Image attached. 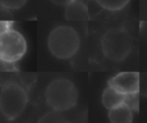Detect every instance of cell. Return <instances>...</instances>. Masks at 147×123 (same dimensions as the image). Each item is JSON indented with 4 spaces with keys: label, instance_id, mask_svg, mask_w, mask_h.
<instances>
[{
    "label": "cell",
    "instance_id": "obj_8",
    "mask_svg": "<svg viewBox=\"0 0 147 123\" xmlns=\"http://www.w3.org/2000/svg\"><path fill=\"white\" fill-rule=\"evenodd\" d=\"M124 97H125V94L119 92L115 88H113L112 86L108 85L103 91L102 96H101V101H102L103 106L109 110L111 108H114L116 106L123 104Z\"/></svg>",
    "mask_w": 147,
    "mask_h": 123
},
{
    "label": "cell",
    "instance_id": "obj_5",
    "mask_svg": "<svg viewBox=\"0 0 147 123\" xmlns=\"http://www.w3.org/2000/svg\"><path fill=\"white\" fill-rule=\"evenodd\" d=\"M101 47L106 58L115 62L124 60L132 48V38L122 28H111L103 34Z\"/></svg>",
    "mask_w": 147,
    "mask_h": 123
},
{
    "label": "cell",
    "instance_id": "obj_6",
    "mask_svg": "<svg viewBox=\"0 0 147 123\" xmlns=\"http://www.w3.org/2000/svg\"><path fill=\"white\" fill-rule=\"evenodd\" d=\"M138 81H139L138 72H121L112 77L109 80L108 85L112 86L123 94H129V93L138 92Z\"/></svg>",
    "mask_w": 147,
    "mask_h": 123
},
{
    "label": "cell",
    "instance_id": "obj_12",
    "mask_svg": "<svg viewBox=\"0 0 147 123\" xmlns=\"http://www.w3.org/2000/svg\"><path fill=\"white\" fill-rule=\"evenodd\" d=\"M27 0H0V7L10 11V10H18L26 4Z\"/></svg>",
    "mask_w": 147,
    "mask_h": 123
},
{
    "label": "cell",
    "instance_id": "obj_11",
    "mask_svg": "<svg viewBox=\"0 0 147 123\" xmlns=\"http://www.w3.org/2000/svg\"><path fill=\"white\" fill-rule=\"evenodd\" d=\"M123 104H125L132 112H138L139 110V93H129L125 94Z\"/></svg>",
    "mask_w": 147,
    "mask_h": 123
},
{
    "label": "cell",
    "instance_id": "obj_1",
    "mask_svg": "<svg viewBox=\"0 0 147 123\" xmlns=\"http://www.w3.org/2000/svg\"><path fill=\"white\" fill-rule=\"evenodd\" d=\"M47 47L57 59L72 58L80 47V38L77 31L67 25H59L51 30L47 38Z\"/></svg>",
    "mask_w": 147,
    "mask_h": 123
},
{
    "label": "cell",
    "instance_id": "obj_9",
    "mask_svg": "<svg viewBox=\"0 0 147 123\" xmlns=\"http://www.w3.org/2000/svg\"><path fill=\"white\" fill-rule=\"evenodd\" d=\"M108 118L112 123H130L133 120V112L125 104H121L109 109Z\"/></svg>",
    "mask_w": 147,
    "mask_h": 123
},
{
    "label": "cell",
    "instance_id": "obj_4",
    "mask_svg": "<svg viewBox=\"0 0 147 123\" xmlns=\"http://www.w3.org/2000/svg\"><path fill=\"white\" fill-rule=\"evenodd\" d=\"M27 52L26 39L18 30L11 26L0 29V62L14 64Z\"/></svg>",
    "mask_w": 147,
    "mask_h": 123
},
{
    "label": "cell",
    "instance_id": "obj_3",
    "mask_svg": "<svg viewBox=\"0 0 147 123\" xmlns=\"http://www.w3.org/2000/svg\"><path fill=\"white\" fill-rule=\"evenodd\" d=\"M28 104L26 90L15 82L3 85L0 90V113L12 121L23 114Z\"/></svg>",
    "mask_w": 147,
    "mask_h": 123
},
{
    "label": "cell",
    "instance_id": "obj_7",
    "mask_svg": "<svg viewBox=\"0 0 147 123\" xmlns=\"http://www.w3.org/2000/svg\"><path fill=\"white\" fill-rule=\"evenodd\" d=\"M64 16L69 21H85L89 17L88 8L82 0H72L65 6Z\"/></svg>",
    "mask_w": 147,
    "mask_h": 123
},
{
    "label": "cell",
    "instance_id": "obj_2",
    "mask_svg": "<svg viewBox=\"0 0 147 123\" xmlns=\"http://www.w3.org/2000/svg\"><path fill=\"white\" fill-rule=\"evenodd\" d=\"M78 91L73 82L66 78L52 80L45 90V102L56 112L70 110L77 104Z\"/></svg>",
    "mask_w": 147,
    "mask_h": 123
},
{
    "label": "cell",
    "instance_id": "obj_13",
    "mask_svg": "<svg viewBox=\"0 0 147 123\" xmlns=\"http://www.w3.org/2000/svg\"><path fill=\"white\" fill-rule=\"evenodd\" d=\"M138 93H139V95H141V96L147 97V72L139 73Z\"/></svg>",
    "mask_w": 147,
    "mask_h": 123
},
{
    "label": "cell",
    "instance_id": "obj_14",
    "mask_svg": "<svg viewBox=\"0 0 147 123\" xmlns=\"http://www.w3.org/2000/svg\"><path fill=\"white\" fill-rule=\"evenodd\" d=\"M50 1L57 6H63V7H65V6L68 5L72 0H50Z\"/></svg>",
    "mask_w": 147,
    "mask_h": 123
},
{
    "label": "cell",
    "instance_id": "obj_10",
    "mask_svg": "<svg viewBox=\"0 0 147 123\" xmlns=\"http://www.w3.org/2000/svg\"><path fill=\"white\" fill-rule=\"evenodd\" d=\"M102 8L110 11H118L124 8L130 0H96Z\"/></svg>",
    "mask_w": 147,
    "mask_h": 123
}]
</instances>
